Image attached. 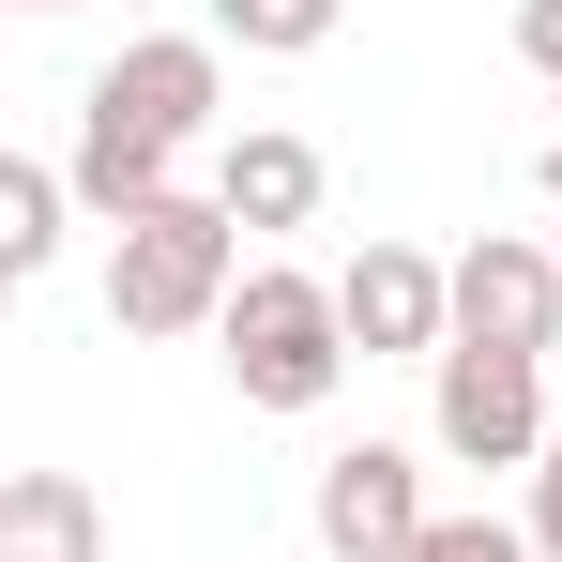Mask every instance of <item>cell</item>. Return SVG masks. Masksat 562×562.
Returning <instances> with one entry per match:
<instances>
[{
  "label": "cell",
  "mask_w": 562,
  "mask_h": 562,
  "mask_svg": "<svg viewBox=\"0 0 562 562\" xmlns=\"http://www.w3.org/2000/svg\"><path fill=\"white\" fill-rule=\"evenodd\" d=\"M213 350H228V395H244V411H274V426L335 411V395H350V366H366V350H350L335 274H304V259H259V274L228 289Z\"/></svg>",
  "instance_id": "obj_1"
},
{
  "label": "cell",
  "mask_w": 562,
  "mask_h": 562,
  "mask_svg": "<svg viewBox=\"0 0 562 562\" xmlns=\"http://www.w3.org/2000/svg\"><path fill=\"white\" fill-rule=\"evenodd\" d=\"M244 274H259V259H244L228 198L183 183V198H153L137 228H106V335H213Z\"/></svg>",
  "instance_id": "obj_2"
},
{
  "label": "cell",
  "mask_w": 562,
  "mask_h": 562,
  "mask_svg": "<svg viewBox=\"0 0 562 562\" xmlns=\"http://www.w3.org/2000/svg\"><path fill=\"white\" fill-rule=\"evenodd\" d=\"M213 106H228V46H213V31H137V46H106V61H92L77 122L153 137V153H198V137H213Z\"/></svg>",
  "instance_id": "obj_3"
},
{
  "label": "cell",
  "mask_w": 562,
  "mask_h": 562,
  "mask_svg": "<svg viewBox=\"0 0 562 562\" xmlns=\"http://www.w3.org/2000/svg\"><path fill=\"white\" fill-rule=\"evenodd\" d=\"M426 441L457 471H532L562 441L548 426V366H532V350H441V366H426Z\"/></svg>",
  "instance_id": "obj_4"
},
{
  "label": "cell",
  "mask_w": 562,
  "mask_h": 562,
  "mask_svg": "<svg viewBox=\"0 0 562 562\" xmlns=\"http://www.w3.org/2000/svg\"><path fill=\"white\" fill-rule=\"evenodd\" d=\"M335 304H350V350L366 366H441L457 350V259H426V244H366L335 274Z\"/></svg>",
  "instance_id": "obj_5"
},
{
  "label": "cell",
  "mask_w": 562,
  "mask_h": 562,
  "mask_svg": "<svg viewBox=\"0 0 562 562\" xmlns=\"http://www.w3.org/2000/svg\"><path fill=\"white\" fill-rule=\"evenodd\" d=\"M457 350H532L548 366L562 350V244H532V228L457 244Z\"/></svg>",
  "instance_id": "obj_6"
},
{
  "label": "cell",
  "mask_w": 562,
  "mask_h": 562,
  "mask_svg": "<svg viewBox=\"0 0 562 562\" xmlns=\"http://www.w3.org/2000/svg\"><path fill=\"white\" fill-rule=\"evenodd\" d=\"M411 548H426V457L411 441L319 457V562H411Z\"/></svg>",
  "instance_id": "obj_7"
},
{
  "label": "cell",
  "mask_w": 562,
  "mask_h": 562,
  "mask_svg": "<svg viewBox=\"0 0 562 562\" xmlns=\"http://www.w3.org/2000/svg\"><path fill=\"white\" fill-rule=\"evenodd\" d=\"M213 198H228V228H304V213H319V137L244 122V137L213 153Z\"/></svg>",
  "instance_id": "obj_8"
},
{
  "label": "cell",
  "mask_w": 562,
  "mask_h": 562,
  "mask_svg": "<svg viewBox=\"0 0 562 562\" xmlns=\"http://www.w3.org/2000/svg\"><path fill=\"white\" fill-rule=\"evenodd\" d=\"M0 562H106V502L77 471H0Z\"/></svg>",
  "instance_id": "obj_9"
},
{
  "label": "cell",
  "mask_w": 562,
  "mask_h": 562,
  "mask_svg": "<svg viewBox=\"0 0 562 562\" xmlns=\"http://www.w3.org/2000/svg\"><path fill=\"white\" fill-rule=\"evenodd\" d=\"M61 213H77V168H46V153L0 168V274H15V289L61 259Z\"/></svg>",
  "instance_id": "obj_10"
},
{
  "label": "cell",
  "mask_w": 562,
  "mask_h": 562,
  "mask_svg": "<svg viewBox=\"0 0 562 562\" xmlns=\"http://www.w3.org/2000/svg\"><path fill=\"white\" fill-rule=\"evenodd\" d=\"M335 15H350V0H213L198 31H213V46H244V61H319V46H335Z\"/></svg>",
  "instance_id": "obj_11"
},
{
  "label": "cell",
  "mask_w": 562,
  "mask_h": 562,
  "mask_svg": "<svg viewBox=\"0 0 562 562\" xmlns=\"http://www.w3.org/2000/svg\"><path fill=\"white\" fill-rule=\"evenodd\" d=\"M411 562H548V548H532V517H426Z\"/></svg>",
  "instance_id": "obj_12"
},
{
  "label": "cell",
  "mask_w": 562,
  "mask_h": 562,
  "mask_svg": "<svg viewBox=\"0 0 562 562\" xmlns=\"http://www.w3.org/2000/svg\"><path fill=\"white\" fill-rule=\"evenodd\" d=\"M517 61H532V77L562 92V0H517Z\"/></svg>",
  "instance_id": "obj_13"
},
{
  "label": "cell",
  "mask_w": 562,
  "mask_h": 562,
  "mask_svg": "<svg viewBox=\"0 0 562 562\" xmlns=\"http://www.w3.org/2000/svg\"><path fill=\"white\" fill-rule=\"evenodd\" d=\"M532 548L562 562V441H548V457H532Z\"/></svg>",
  "instance_id": "obj_14"
},
{
  "label": "cell",
  "mask_w": 562,
  "mask_h": 562,
  "mask_svg": "<svg viewBox=\"0 0 562 562\" xmlns=\"http://www.w3.org/2000/svg\"><path fill=\"white\" fill-rule=\"evenodd\" d=\"M15 15H77V0H15Z\"/></svg>",
  "instance_id": "obj_15"
}]
</instances>
